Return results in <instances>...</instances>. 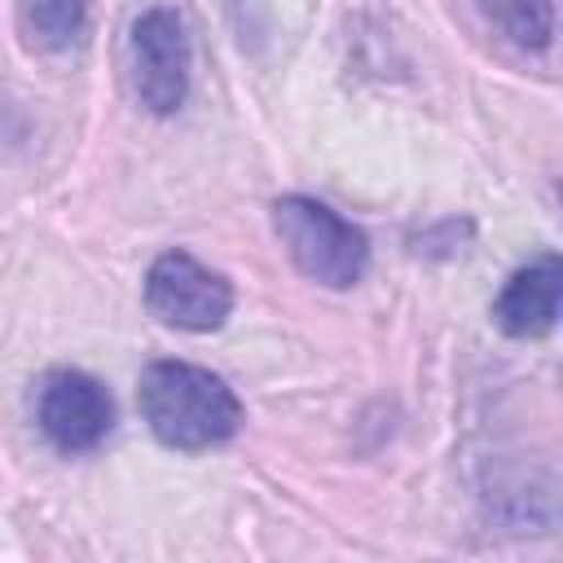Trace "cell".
Listing matches in <instances>:
<instances>
[{
    "label": "cell",
    "instance_id": "obj_1",
    "mask_svg": "<svg viewBox=\"0 0 563 563\" xmlns=\"http://www.w3.org/2000/svg\"><path fill=\"white\" fill-rule=\"evenodd\" d=\"M136 409L158 444L198 453L216 449L238 435L242 427V400L233 387L189 361H154L145 365L136 383Z\"/></svg>",
    "mask_w": 563,
    "mask_h": 563
},
{
    "label": "cell",
    "instance_id": "obj_2",
    "mask_svg": "<svg viewBox=\"0 0 563 563\" xmlns=\"http://www.w3.org/2000/svg\"><path fill=\"white\" fill-rule=\"evenodd\" d=\"M273 233L282 238L290 264L317 286L347 290L365 277V264H369L365 233L317 198H303V194L277 198L273 202Z\"/></svg>",
    "mask_w": 563,
    "mask_h": 563
},
{
    "label": "cell",
    "instance_id": "obj_3",
    "mask_svg": "<svg viewBox=\"0 0 563 563\" xmlns=\"http://www.w3.org/2000/svg\"><path fill=\"white\" fill-rule=\"evenodd\" d=\"M194 48L185 18L167 4L145 9L128 31V79L150 114H176L189 97Z\"/></svg>",
    "mask_w": 563,
    "mask_h": 563
},
{
    "label": "cell",
    "instance_id": "obj_4",
    "mask_svg": "<svg viewBox=\"0 0 563 563\" xmlns=\"http://www.w3.org/2000/svg\"><path fill=\"white\" fill-rule=\"evenodd\" d=\"M145 308L172 330L207 334L224 325L233 308V286L216 268L198 264L189 251H163L145 273Z\"/></svg>",
    "mask_w": 563,
    "mask_h": 563
},
{
    "label": "cell",
    "instance_id": "obj_5",
    "mask_svg": "<svg viewBox=\"0 0 563 563\" xmlns=\"http://www.w3.org/2000/svg\"><path fill=\"white\" fill-rule=\"evenodd\" d=\"M35 422L57 453H88L114 427L110 391L84 369H53L35 391Z\"/></svg>",
    "mask_w": 563,
    "mask_h": 563
},
{
    "label": "cell",
    "instance_id": "obj_6",
    "mask_svg": "<svg viewBox=\"0 0 563 563\" xmlns=\"http://www.w3.org/2000/svg\"><path fill=\"white\" fill-rule=\"evenodd\" d=\"M559 299H563V264L559 255H537L532 264L510 273V282L493 299V321L510 339H541L559 321Z\"/></svg>",
    "mask_w": 563,
    "mask_h": 563
},
{
    "label": "cell",
    "instance_id": "obj_7",
    "mask_svg": "<svg viewBox=\"0 0 563 563\" xmlns=\"http://www.w3.org/2000/svg\"><path fill=\"white\" fill-rule=\"evenodd\" d=\"M18 26L35 53H66L88 31V0H18Z\"/></svg>",
    "mask_w": 563,
    "mask_h": 563
},
{
    "label": "cell",
    "instance_id": "obj_8",
    "mask_svg": "<svg viewBox=\"0 0 563 563\" xmlns=\"http://www.w3.org/2000/svg\"><path fill=\"white\" fill-rule=\"evenodd\" d=\"M493 31H501L515 48L541 53L554 44V0H475Z\"/></svg>",
    "mask_w": 563,
    "mask_h": 563
}]
</instances>
